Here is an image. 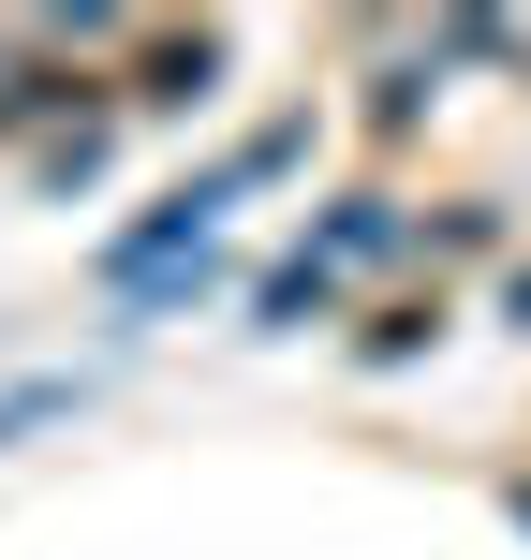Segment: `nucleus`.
Wrapping results in <instances>:
<instances>
[{"label": "nucleus", "mask_w": 531, "mask_h": 560, "mask_svg": "<svg viewBox=\"0 0 531 560\" xmlns=\"http://www.w3.org/2000/svg\"><path fill=\"white\" fill-rule=\"evenodd\" d=\"M89 177H104V118H74V133L45 148V192H89Z\"/></svg>", "instance_id": "20e7f679"}, {"label": "nucleus", "mask_w": 531, "mask_h": 560, "mask_svg": "<svg viewBox=\"0 0 531 560\" xmlns=\"http://www.w3.org/2000/svg\"><path fill=\"white\" fill-rule=\"evenodd\" d=\"M207 74H222L207 30H193V45H148V104H207Z\"/></svg>", "instance_id": "f257e3e1"}, {"label": "nucleus", "mask_w": 531, "mask_h": 560, "mask_svg": "<svg viewBox=\"0 0 531 560\" xmlns=\"http://www.w3.org/2000/svg\"><path fill=\"white\" fill-rule=\"evenodd\" d=\"M428 339H443V310H414V295H399V310H369V339H355V354H369V369H399V354H428Z\"/></svg>", "instance_id": "7ed1b4c3"}, {"label": "nucleus", "mask_w": 531, "mask_h": 560, "mask_svg": "<svg viewBox=\"0 0 531 560\" xmlns=\"http://www.w3.org/2000/svg\"><path fill=\"white\" fill-rule=\"evenodd\" d=\"M517 325H531V266H517Z\"/></svg>", "instance_id": "39448f33"}, {"label": "nucleus", "mask_w": 531, "mask_h": 560, "mask_svg": "<svg viewBox=\"0 0 531 560\" xmlns=\"http://www.w3.org/2000/svg\"><path fill=\"white\" fill-rule=\"evenodd\" d=\"M325 295H339V280H325V266L296 252V266H266V295H252V325H310V310H325Z\"/></svg>", "instance_id": "f03ea898"}]
</instances>
